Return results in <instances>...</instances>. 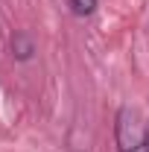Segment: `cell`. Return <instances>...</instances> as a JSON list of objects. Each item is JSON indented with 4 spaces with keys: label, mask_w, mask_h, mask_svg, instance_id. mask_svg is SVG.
Masks as SVG:
<instances>
[{
    "label": "cell",
    "mask_w": 149,
    "mask_h": 152,
    "mask_svg": "<svg viewBox=\"0 0 149 152\" xmlns=\"http://www.w3.org/2000/svg\"><path fill=\"white\" fill-rule=\"evenodd\" d=\"M117 143H120V152H131L140 143H146V129L140 126L137 111L129 105L120 108V114H117Z\"/></svg>",
    "instance_id": "1"
},
{
    "label": "cell",
    "mask_w": 149,
    "mask_h": 152,
    "mask_svg": "<svg viewBox=\"0 0 149 152\" xmlns=\"http://www.w3.org/2000/svg\"><path fill=\"white\" fill-rule=\"evenodd\" d=\"M12 50H15V56H18V58H23V61H26V58L35 53V44H32V38H29V35L18 32V35L12 38Z\"/></svg>",
    "instance_id": "2"
},
{
    "label": "cell",
    "mask_w": 149,
    "mask_h": 152,
    "mask_svg": "<svg viewBox=\"0 0 149 152\" xmlns=\"http://www.w3.org/2000/svg\"><path fill=\"white\" fill-rule=\"evenodd\" d=\"M67 3H70V12L76 18H88L96 12V0H67Z\"/></svg>",
    "instance_id": "3"
},
{
    "label": "cell",
    "mask_w": 149,
    "mask_h": 152,
    "mask_svg": "<svg viewBox=\"0 0 149 152\" xmlns=\"http://www.w3.org/2000/svg\"><path fill=\"white\" fill-rule=\"evenodd\" d=\"M146 149H149V126H146Z\"/></svg>",
    "instance_id": "4"
}]
</instances>
